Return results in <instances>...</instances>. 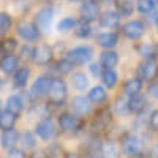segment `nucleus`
<instances>
[{
  "label": "nucleus",
  "instance_id": "15",
  "mask_svg": "<svg viewBox=\"0 0 158 158\" xmlns=\"http://www.w3.org/2000/svg\"><path fill=\"white\" fill-rule=\"evenodd\" d=\"M97 44L103 49H112L118 43V33L117 32H101L95 36Z\"/></svg>",
  "mask_w": 158,
  "mask_h": 158
},
{
  "label": "nucleus",
  "instance_id": "16",
  "mask_svg": "<svg viewBox=\"0 0 158 158\" xmlns=\"http://www.w3.org/2000/svg\"><path fill=\"white\" fill-rule=\"evenodd\" d=\"M54 59V52H52V48L48 46V44H41L36 48V52H35V59L33 62L36 65H49Z\"/></svg>",
  "mask_w": 158,
  "mask_h": 158
},
{
  "label": "nucleus",
  "instance_id": "31",
  "mask_svg": "<svg viewBox=\"0 0 158 158\" xmlns=\"http://www.w3.org/2000/svg\"><path fill=\"white\" fill-rule=\"evenodd\" d=\"M155 6H156V0H138L136 2L138 11L141 13V15H144V16L152 15V11L155 10Z\"/></svg>",
  "mask_w": 158,
  "mask_h": 158
},
{
  "label": "nucleus",
  "instance_id": "14",
  "mask_svg": "<svg viewBox=\"0 0 158 158\" xmlns=\"http://www.w3.org/2000/svg\"><path fill=\"white\" fill-rule=\"evenodd\" d=\"M103 70H114L118 65V54L112 49H104L100 54V62Z\"/></svg>",
  "mask_w": 158,
  "mask_h": 158
},
{
  "label": "nucleus",
  "instance_id": "25",
  "mask_svg": "<svg viewBox=\"0 0 158 158\" xmlns=\"http://www.w3.org/2000/svg\"><path fill=\"white\" fill-rule=\"evenodd\" d=\"M16 118H18V115L10 112L6 108L2 109V112H0V127H2V130H15Z\"/></svg>",
  "mask_w": 158,
  "mask_h": 158
},
{
  "label": "nucleus",
  "instance_id": "9",
  "mask_svg": "<svg viewBox=\"0 0 158 158\" xmlns=\"http://www.w3.org/2000/svg\"><path fill=\"white\" fill-rule=\"evenodd\" d=\"M71 108H73V112H74L77 117H84V115L92 114V109H94V103L90 101L89 97L77 95V97H74L73 101H71Z\"/></svg>",
  "mask_w": 158,
  "mask_h": 158
},
{
  "label": "nucleus",
  "instance_id": "44",
  "mask_svg": "<svg viewBox=\"0 0 158 158\" xmlns=\"http://www.w3.org/2000/svg\"><path fill=\"white\" fill-rule=\"evenodd\" d=\"M87 158H104V156H103L101 152H94V153H90Z\"/></svg>",
  "mask_w": 158,
  "mask_h": 158
},
{
  "label": "nucleus",
  "instance_id": "45",
  "mask_svg": "<svg viewBox=\"0 0 158 158\" xmlns=\"http://www.w3.org/2000/svg\"><path fill=\"white\" fill-rule=\"evenodd\" d=\"M70 2H73V3H77V2H82V0H70Z\"/></svg>",
  "mask_w": 158,
  "mask_h": 158
},
{
  "label": "nucleus",
  "instance_id": "18",
  "mask_svg": "<svg viewBox=\"0 0 158 158\" xmlns=\"http://www.w3.org/2000/svg\"><path fill=\"white\" fill-rule=\"evenodd\" d=\"M0 68H2L3 74H15L21 68L19 67V59L16 56H5V57H2V65H0Z\"/></svg>",
  "mask_w": 158,
  "mask_h": 158
},
{
  "label": "nucleus",
  "instance_id": "38",
  "mask_svg": "<svg viewBox=\"0 0 158 158\" xmlns=\"http://www.w3.org/2000/svg\"><path fill=\"white\" fill-rule=\"evenodd\" d=\"M21 138H22L21 142H22V146H24L25 149H32V147H35L36 141H35V136H33L32 131H25V133H24Z\"/></svg>",
  "mask_w": 158,
  "mask_h": 158
},
{
  "label": "nucleus",
  "instance_id": "43",
  "mask_svg": "<svg viewBox=\"0 0 158 158\" xmlns=\"http://www.w3.org/2000/svg\"><path fill=\"white\" fill-rule=\"evenodd\" d=\"M150 155H152V158H158V144H155V146L152 147Z\"/></svg>",
  "mask_w": 158,
  "mask_h": 158
},
{
  "label": "nucleus",
  "instance_id": "8",
  "mask_svg": "<svg viewBox=\"0 0 158 158\" xmlns=\"http://www.w3.org/2000/svg\"><path fill=\"white\" fill-rule=\"evenodd\" d=\"M51 84H52V79L46 74L43 76H38L30 89V94L35 98H44L46 95H49V90H51Z\"/></svg>",
  "mask_w": 158,
  "mask_h": 158
},
{
  "label": "nucleus",
  "instance_id": "19",
  "mask_svg": "<svg viewBox=\"0 0 158 158\" xmlns=\"http://www.w3.org/2000/svg\"><path fill=\"white\" fill-rule=\"evenodd\" d=\"M141 90H142V81L139 77H130L123 84V92L130 98L136 97V95H141Z\"/></svg>",
  "mask_w": 158,
  "mask_h": 158
},
{
  "label": "nucleus",
  "instance_id": "39",
  "mask_svg": "<svg viewBox=\"0 0 158 158\" xmlns=\"http://www.w3.org/2000/svg\"><path fill=\"white\" fill-rule=\"evenodd\" d=\"M147 94H149V97L158 100V79H156V81H153V82H150V84L147 85Z\"/></svg>",
  "mask_w": 158,
  "mask_h": 158
},
{
  "label": "nucleus",
  "instance_id": "42",
  "mask_svg": "<svg viewBox=\"0 0 158 158\" xmlns=\"http://www.w3.org/2000/svg\"><path fill=\"white\" fill-rule=\"evenodd\" d=\"M6 158H25V153L19 149H11L8 152V156Z\"/></svg>",
  "mask_w": 158,
  "mask_h": 158
},
{
  "label": "nucleus",
  "instance_id": "37",
  "mask_svg": "<svg viewBox=\"0 0 158 158\" xmlns=\"http://www.w3.org/2000/svg\"><path fill=\"white\" fill-rule=\"evenodd\" d=\"M11 29V18L6 11H2L0 13V32L5 33Z\"/></svg>",
  "mask_w": 158,
  "mask_h": 158
},
{
  "label": "nucleus",
  "instance_id": "34",
  "mask_svg": "<svg viewBox=\"0 0 158 158\" xmlns=\"http://www.w3.org/2000/svg\"><path fill=\"white\" fill-rule=\"evenodd\" d=\"M35 52H36V48H33L32 44H24L21 46V51H19V59L24 62H32L35 59Z\"/></svg>",
  "mask_w": 158,
  "mask_h": 158
},
{
  "label": "nucleus",
  "instance_id": "20",
  "mask_svg": "<svg viewBox=\"0 0 158 158\" xmlns=\"http://www.w3.org/2000/svg\"><path fill=\"white\" fill-rule=\"evenodd\" d=\"M89 98H90V101L94 103V104H98V106H100V104L106 103V100H108V92H106V89L101 87V85H95V87L90 89Z\"/></svg>",
  "mask_w": 158,
  "mask_h": 158
},
{
  "label": "nucleus",
  "instance_id": "40",
  "mask_svg": "<svg viewBox=\"0 0 158 158\" xmlns=\"http://www.w3.org/2000/svg\"><path fill=\"white\" fill-rule=\"evenodd\" d=\"M149 125L152 127V130L158 131V109H156V111H153V112L150 114V118H149Z\"/></svg>",
  "mask_w": 158,
  "mask_h": 158
},
{
  "label": "nucleus",
  "instance_id": "28",
  "mask_svg": "<svg viewBox=\"0 0 158 158\" xmlns=\"http://www.w3.org/2000/svg\"><path fill=\"white\" fill-rule=\"evenodd\" d=\"M138 52H139V56L144 57V60H147V59H153L156 56L158 48L152 43H142L138 46Z\"/></svg>",
  "mask_w": 158,
  "mask_h": 158
},
{
  "label": "nucleus",
  "instance_id": "13",
  "mask_svg": "<svg viewBox=\"0 0 158 158\" xmlns=\"http://www.w3.org/2000/svg\"><path fill=\"white\" fill-rule=\"evenodd\" d=\"M35 131L43 141H48L51 138H54V135H56V123L51 118H43V120L38 122Z\"/></svg>",
  "mask_w": 158,
  "mask_h": 158
},
{
  "label": "nucleus",
  "instance_id": "2",
  "mask_svg": "<svg viewBox=\"0 0 158 158\" xmlns=\"http://www.w3.org/2000/svg\"><path fill=\"white\" fill-rule=\"evenodd\" d=\"M122 150L127 156H139L144 152V141L138 135H127L122 139Z\"/></svg>",
  "mask_w": 158,
  "mask_h": 158
},
{
  "label": "nucleus",
  "instance_id": "29",
  "mask_svg": "<svg viewBox=\"0 0 158 158\" xmlns=\"http://www.w3.org/2000/svg\"><path fill=\"white\" fill-rule=\"evenodd\" d=\"M135 11V5L131 0H118L117 2V13L120 15L122 18H128L133 15Z\"/></svg>",
  "mask_w": 158,
  "mask_h": 158
},
{
  "label": "nucleus",
  "instance_id": "46",
  "mask_svg": "<svg viewBox=\"0 0 158 158\" xmlns=\"http://www.w3.org/2000/svg\"><path fill=\"white\" fill-rule=\"evenodd\" d=\"M94 2H97V0H94Z\"/></svg>",
  "mask_w": 158,
  "mask_h": 158
},
{
  "label": "nucleus",
  "instance_id": "23",
  "mask_svg": "<svg viewBox=\"0 0 158 158\" xmlns=\"http://www.w3.org/2000/svg\"><path fill=\"white\" fill-rule=\"evenodd\" d=\"M130 104V112L131 114H141L144 109L147 108V98L144 95H136V97H131L128 100Z\"/></svg>",
  "mask_w": 158,
  "mask_h": 158
},
{
  "label": "nucleus",
  "instance_id": "17",
  "mask_svg": "<svg viewBox=\"0 0 158 158\" xmlns=\"http://www.w3.org/2000/svg\"><path fill=\"white\" fill-rule=\"evenodd\" d=\"M71 85L74 90L77 92H85L90 85V81H89V76L82 71H74L71 74Z\"/></svg>",
  "mask_w": 158,
  "mask_h": 158
},
{
  "label": "nucleus",
  "instance_id": "24",
  "mask_svg": "<svg viewBox=\"0 0 158 158\" xmlns=\"http://www.w3.org/2000/svg\"><path fill=\"white\" fill-rule=\"evenodd\" d=\"M100 152L103 153L104 158H118V156H120V150H118L117 144L112 142V141H108V139L101 142Z\"/></svg>",
  "mask_w": 158,
  "mask_h": 158
},
{
  "label": "nucleus",
  "instance_id": "32",
  "mask_svg": "<svg viewBox=\"0 0 158 158\" xmlns=\"http://www.w3.org/2000/svg\"><path fill=\"white\" fill-rule=\"evenodd\" d=\"M73 62L68 59V57H65V59H60V60H57L56 62V71L59 73V74H62V76H65V74H70L71 71H73Z\"/></svg>",
  "mask_w": 158,
  "mask_h": 158
},
{
  "label": "nucleus",
  "instance_id": "22",
  "mask_svg": "<svg viewBox=\"0 0 158 158\" xmlns=\"http://www.w3.org/2000/svg\"><path fill=\"white\" fill-rule=\"evenodd\" d=\"M29 77H30V70L27 67H21L13 76V85L16 89H24L29 82Z\"/></svg>",
  "mask_w": 158,
  "mask_h": 158
},
{
  "label": "nucleus",
  "instance_id": "26",
  "mask_svg": "<svg viewBox=\"0 0 158 158\" xmlns=\"http://www.w3.org/2000/svg\"><path fill=\"white\" fill-rule=\"evenodd\" d=\"M6 109L15 115H19L24 109V101L19 95H11L6 98Z\"/></svg>",
  "mask_w": 158,
  "mask_h": 158
},
{
  "label": "nucleus",
  "instance_id": "10",
  "mask_svg": "<svg viewBox=\"0 0 158 158\" xmlns=\"http://www.w3.org/2000/svg\"><path fill=\"white\" fill-rule=\"evenodd\" d=\"M59 127L62 128V131H65V133H74V131L81 130V122H79L76 114L62 112L59 115Z\"/></svg>",
  "mask_w": 158,
  "mask_h": 158
},
{
  "label": "nucleus",
  "instance_id": "11",
  "mask_svg": "<svg viewBox=\"0 0 158 158\" xmlns=\"http://www.w3.org/2000/svg\"><path fill=\"white\" fill-rule=\"evenodd\" d=\"M52 22H54V10L51 6H44L36 13V25L41 32L48 33L52 27Z\"/></svg>",
  "mask_w": 158,
  "mask_h": 158
},
{
  "label": "nucleus",
  "instance_id": "36",
  "mask_svg": "<svg viewBox=\"0 0 158 158\" xmlns=\"http://www.w3.org/2000/svg\"><path fill=\"white\" fill-rule=\"evenodd\" d=\"M74 32H76L77 38H87V36L92 35V25L89 22H81V24H77Z\"/></svg>",
  "mask_w": 158,
  "mask_h": 158
},
{
  "label": "nucleus",
  "instance_id": "35",
  "mask_svg": "<svg viewBox=\"0 0 158 158\" xmlns=\"http://www.w3.org/2000/svg\"><path fill=\"white\" fill-rule=\"evenodd\" d=\"M18 48V41L15 38H5L2 41V54L5 56H13V52L16 51Z\"/></svg>",
  "mask_w": 158,
  "mask_h": 158
},
{
  "label": "nucleus",
  "instance_id": "3",
  "mask_svg": "<svg viewBox=\"0 0 158 158\" xmlns=\"http://www.w3.org/2000/svg\"><path fill=\"white\" fill-rule=\"evenodd\" d=\"M51 101L54 104H62L68 97V85L63 81L62 77H52V84H51V90L49 95Z\"/></svg>",
  "mask_w": 158,
  "mask_h": 158
},
{
  "label": "nucleus",
  "instance_id": "6",
  "mask_svg": "<svg viewBox=\"0 0 158 158\" xmlns=\"http://www.w3.org/2000/svg\"><path fill=\"white\" fill-rule=\"evenodd\" d=\"M122 32H123L127 40H130V41H136V40L142 38L144 32H146V24H144L142 21H139V19L128 21L122 27Z\"/></svg>",
  "mask_w": 158,
  "mask_h": 158
},
{
  "label": "nucleus",
  "instance_id": "33",
  "mask_svg": "<svg viewBox=\"0 0 158 158\" xmlns=\"http://www.w3.org/2000/svg\"><path fill=\"white\" fill-rule=\"evenodd\" d=\"M76 27H77V24H76V19L74 18H63L57 24V32L59 33H68L70 30H73Z\"/></svg>",
  "mask_w": 158,
  "mask_h": 158
},
{
  "label": "nucleus",
  "instance_id": "12",
  "mask_svg": "<svg viewBox=\"0 0 158 158\" xmlns=\"http://www.w3.org/2000/svg\"><path fill=\"white\" fill-rule=\"evenodd\" d=\"M120 15L115 10H106L100 16V27L104 29H117L120 25Z\"/></svg>",
  "mask_w": 158,
  "mask_h": 158
},
{
  "label": "nucleus",
  "instance_id": "30",
  "mask_svg": "<svg viewBox=\"0 0 158 158\" xmlns=\"http://www.w3.org/2000/svg\"><path fill=\"white\" fill-rule=\"evenodd\" d=\"M101 81H103V85L106 89H112L115 87L118 77H117V73L114 70H103L101 73Z\"/></svg>",
  "mask_w": 158,
  "mask_h": 158
},
{
  "label": "nucleus",
  "instance_id": "21",
  "mask_svg": "<svg viewBox=\"0 0 158 158\" xmlns=\"http://www.w3.org/2000/svg\"><path fill=\"white\" fill-rule=\"evenodd\" d=\"M19 133L16 130H2V147L3 149H13L19 141Z\"/></svg>",
  "mask_w": 158,
  "mask_h": 158
},
{
  "label": "nucleus",
  "instance_id": "4",
  "mask_svg": "<svg viewBox=\"0 0 158 158\" xmlns=\"http://www.w3.org/2000/svg\"><path fill=\"white\" fill-rule=\"evenodd\" d=\"M16 33L19 38H22L24 41L27 43H36L40 40V33H41V30H40V27L36 25V22H27L24 21L18 25L16 29Z\"/></svg>",
  "mask_w": 158,
  "mask_h": 158
},
{
  "label": "nucleus",
  "instance_id": "1",
  "mask_svg": "<svg viewBox=\"0 0 158 158\" xmlns=\"http://www.w3.org/2000/svg\"><path fill=\"white\" fill-rule=\"evenodd\" d=\"M67 57L73 62V65L81 67V65H85V63L92 62V59H94V49H92L90 46H87V44L76 46V48L68 51Z\"/></svg>",
  "mask_w": 158,
  "mask_h": 158
},
{
  "label": "nucleus",
  "instance_id": "41",
  "mask_svg": "<svg viewBox=\"0 0 158 158\" xmlns=\"http://www.w3.org/2000/svg\"><path fill=\"white\" fill-rule=\"evenodd\" d=\"M100 68H101L100 63H92V65H90V73L94 74V77H101L103 70H100Z\"/></svg>",
  "mask_w": 158,
  "mask_h": 158
},
{
  "label": "nucleus",
  "instance_id": "27",
  "mask_svg": "<svg viewBox=\"0 0 158 158\" xmlns=\"http://www.w3.org/2000/svg\"><path fill=\"white\" fill-rule=\"evenodd\" d=\"M114 114L115 115H120V117H125L130 114V104H128V100H125L123 97H117L115 101H114V108H112Z\"/></svg>",
  "mask_w": 158,
  "mask_h": 158
},
{
  "label": "nucleus",
  "instance_id": "5",
  "mask_svg": "<svg viewBox=\"0 0 158 158\" xmlns=\"http://www.w3.org/2000/svg\"><path fill=\"white\" fill-rule=\"evenodd\" d=\"M136 74H138V77L141 79V81L144 82H153V79L156 77V74H158V65H156V62H155V59H147V60H142L141 63H139V67H138V70H136Z\"/></svg>",
  "mask_w": 158,
  "mask_h": 158
},
{
  "label": "nucleus",
  "instance_id": "7",
  "mask_svg": "<svg viewBox=\"0 0 158 158\" xmlns=\"http://www.w3.org/2000/svg\"><path fill=\"white\" fill-rule=\"evenodd\" d=\"M79 15H81L82 22H92V21H95V19H100V16H101V8H100L98 2L89 0V2H84V3L81 5Z\"/></svg>",
  "mask_w": 158,
  "mask_h": 158
}]
</instances>
